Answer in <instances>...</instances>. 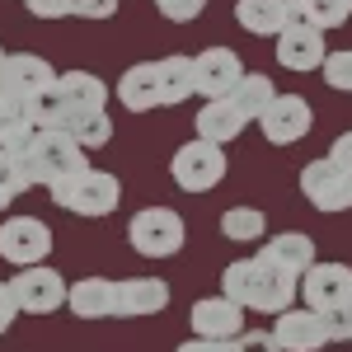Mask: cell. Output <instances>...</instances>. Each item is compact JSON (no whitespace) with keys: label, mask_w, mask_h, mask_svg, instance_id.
I'll return each mask as SVG.
<instances>
[{"label":"cell","mask_w":352,"mask_h":352,"mask_svg":"<svg viewBox=\"0 0 352 352\" xmlns=\"http://www.w3.org/2000/svg\"><path fill=\"white\" fill-rule=\"evenodd\" d=\"M221 296H230L244 310H258V315H282V310L296 305L300 277H287V272L268 268L258 258H235L221 272Z\"/></svg>","instance_id":"1"},{"label":"cell","mask_w":352,"mask_h":352,"mask_svg":"<svg viewBox=\"0 0 352 352\" xmlns=\"http://www.w3.org/2000/svg\"><path fill=\"white\" fill-rule=\"evenodd\" d=\"M10 155H14V151H10ZM19 164H24V174H28L33 188H52V184H61L66 174L85 169V151L61 132V127H38V136L19 151Z\"/></svg>","instance_id":"2"},{"label":"cell","mask_w":352,"mask_h":352,"mask_svg":"<svg viewBox=\"0 0 352 352\" xmlns=\"http://www.w3.org/2000/svg\"><path fill=\"white\" fill-rule=\"evenodd\" d=\"M52 202L71 217H113L122 202V184L113 179L109 169H76L61 184H52Z\"/></svg>","instance_id":"3"},{"label":"cell","mask_w":352,"mask_h":352,"mask_svg":"<svg viewBox=\"0 0 352 352\" xmlns=\"http://www.w3.org/2000/svg\"><path fill=\"white\" fill-rule=\"evenodd\" d=\"M226 146H212V141H202V136H192L184 141L179 151H174V160H169V179L179 184L184 192H212L226 179Z\"/></svg>","instance_id":"4"},{"label":"cell","mask_w":352,"mask_h":352,"mask_svg":"<svg viewBox=\"0 0 352 352\" xmlns=\"http://www.w3.org/2000/svg\"><path fill=\"white\" fill-rule=\"evenodd\" d=\"M127 240H132V249L141 258H174L184 249V240H188V226H184V217L174 207H146V212L132 217Z\"/></svg>","instance_id":"5"},{"label":"cell","mask_w":352,"mask_h":352,"mask_svg":"<svg viewBox=\"0 0 352 352\" xmlns=\"http://www.w3.org/2000/svg\"><path fill=\"white\" fill-rule=\"evenodd\" d=\"M10 292H14V305L24 310V315H52L66 305L71 296V287H66V277L47 263H33V268H19L10 277Z\"/></svg>","instance_id":"6"},{"label":"cell","mask_w":352,"mask_h":352,"mask_svg":"<svg viewBox=\"0 0 352 352\" xmlns=\"http://www.w3.org/2000/svg\"><path fill=\"white\" fill-rule=\"evenodd\" d=\"M52 254V230L38 217H10L0 226V258L14 263V268H33V263H47Z\"/></svg>","instance_id":"7"},{"label":"cell","mask_w":352,"mask_h":352,"mask_svg":"<svg viewBox=\"0 0 352 352\" xmlns=\"http://www.w3.org/2000/svg\"><path fill=\"white\" fill-rule=\"evenodd\" d=\"M300 192L315 212H348L352 207V174H343L338 164L329 160H310L300 169Z\"/></svg>","instance_id":"8"},{"label":"cell","mask_w":352,"mask_h":352,"mask_svg":"<svg viewBox=\"0 0 352 352\" xmlns=\"http://www.w3.org/2000/svg\"><path fill=\"white\" fill-rule=\"evenodd\" d=\"M240 80H244V66L230 47H207V52L192 56V85H197L202 99H230Z\"/></svg>","instance_id":"9"},{"label":"cell","mask_w":352,"mask_h":352,"mask_svg":"<svg viewBox=\"0 0 352 352\" xmlns=\"http://www.w3.org/2000/svg\"><path fill=\"white\" fill-rule=\"evenodd\" d=\"M192 338H217V343H235L244 333V305H235L230 296H202L188 310Z\"/></svg>","instance_id":"10"},{"label":"cell","mask_w":352,"mask_h":352,"mask_svg":"<svg viewBox=\"0 0 352 352\" xmlns=\"http://www.w3.org/2000/svg\"><path fill=\"white\" fill-rule=\"evenodd\" d=\"M258 127H263V136H268L272 146H296L300 136L315 127V113H310V104L300 94H277L268 109H263Z\"/></svg>","instance_id":"11"},{"label":"cell","mask_w":352,"mask_h":352,"mask_svg":"<svg viewBox=\"0 0 352 352\" xmlns=\"http://www.w3.org/2000/svg\"><path fill=\"white\" fill-rule=\"evenodd\" d=\"M300 296L310 310H338L352 305V268L348 263H315V268L300 277Z\"/></svg>","instance_id":"12"},{"label":"cell","mask_w":352,"mask_h":352,"mask_svg":"<svg viewBox=\"0 0 352 352\" xmlns=\"http://www.w3.org/2000/svg\"><path fill=\"white\" fill-rule=\"evenodd\" d=\"M254 258L277 268V272H287V277H305V272L315 268V240L300 235V230H282V235H268V240L258 244Z\"/></svg>","instance_id":"13"},{"label":"cell","mask_w":352,"mask_h":352,"mask_svg":"<svg viewBox=\"0 0 352 352\" xmlns=\"http://www.w3.org/2000/svg\"><path fill=\"white\" fill-rule=\"evenodd\" d=\"M272 338H277V348L282 352H320L329 343V333H324V315L320 310H282L277 315V324H272Z\"/></svg>","instance_id":"14"},{"label":"cell","mask_w":352,"mask_h":352,"mask_svg":"<svg viewBox=\"0 0 352 352\" xmlns=\"http://www.w3.org/2000/svg\"><path fill=\"white\" fill-rule=\"evenodd\" d=\"M324 33L315 24H287L277 33V61L287 66V71H320L324 66Z\"/></svg>","instance_id":"15"},{"label":"cell","mask_w":352,"mask_h":352,"mask_svg":"<svg viewBox=\"0 0 352 352\" xmlns=\"http://www.w3.org/2000/svg\"><path fill=\"white\" fill-rule=\"evenodd\" d=\"M118 104L127 113H151V109H164V94H160V61H136L122 71V80L113 85Z\"/></svg>","instance_id":"16"},{"label":"cell","mask_w":352,"mask_h":352,"mask_svg":"<svg viewBox=\"0 0 352 352\" xmlns=\"http://www.w3.org/2000/svg\"><path fill=\"white\" fill-rule=\"evenodd\" d=\"M56 76H61V71H52L43 56L10 52V56H5V66H0V89H5V94H14V99H33L38 89L56 85Z\"/></svg>","instance_id":"17"},{"label":"cell","mask_w":352,"mask_h":352,"mask_svg":"<svg viewBox=\"0 0 352 352\" xmlns=\"http://www.w3.org/2000/svg\"><path fill=\"white\" fill-rule=\"evenodd\" d=\"M66 305L76 320H118V282L113 277H80L71 287Z\"/></svg>","instance_id":"18"},{"label":"cell","mask_w":352,"mask_h":352,"mask_svg":"<svg viewBox=\"0 0 352 352\" xmlns=\"http://www.w3.org/2000/svg\"><path fill=\"white\" fill-rule=\"evenodd\" d=\"M164 305H169V287L160 277H127V282H118V320L160 315Z\"/></svg>","instance_id":"19"},{"label":"cell","mask_w":352,"mask_h":352,"mask_svg":"<svg viewBox=\"0 0 352 352\" xmlns=\"http://www.w3.org/2000/svg\"><path fill=\"white\" fill-rule=\"evenodd\" d=\"M56 94H61L66 113H104V104H109V85L94 71H61L56 76Z\"/></svg>","instance_id":"20"},{"label":"cell","mask_w":352,"mask_h":352,"mask_svg":"<svg viewBox=\"0 0 352 352\" xmlns=\"http://www.w3.org/2000/svg\"><path fill=\"white\" fill-rule=\"evenodd\" d=\"M192 127H197V136H202V141H212V146H226V141H235V136L249 127V118H244V113L235 109L230 99H207Z\"/></svg>","instance_id":"21"},{"label":"cell","mask_w":352,"mask_h":352,"mask_svg":"<svg viewBox=\"0 0 352 352\" xmlns=\"http://www.w3.org/2000/svg\"><path fill=\"white\" fill-rule=\"evenodd\" d=\"M33 136H38V122L28 118V104L0 89V151H14L19 155Z\"/></svg>","instance_id":"22"},{"label":"cell","mask_w":352,"mask_h":352,"mask_svg":"<svg viewBox=\"0 0 352 352\" xmlns=\"http://www.w3.org/2000/svg\"><path fill=\"white\" fill-rule=\"evenodd\" d=\"M235 19L244 33L277 38L287 28V0H235Z\"/></svg>","instance_id":"23"},{"label":"cell","mask_w":352,"mask_h":352,"mask_svg":"<svg viewBox=\"0 0 352 352\" xmlns=\"http://www.w3.org/2000/svg\"><path fill=\"white\" fill-rule=\"evenodd\" d=\"M56 127L71 136L80 151H104L113 141V118L109 113H61Z\"/></svg>","instance_id":"24"},{"label":"cell","mask_w":352,"mask_h":352,"mask_svg":"<svg viewBox=\"0 0 352 352\" xmlns=\"http://www.w3.org/2000/svg\"><path fill=\"white\" fill-rule=\"evenodd\" d=\"M272 99H277V85H272L268 76H258V71H244V80L235 85V94H230V104H235L249 122H258Z\"/></svg>","instance_id":"25"},{"label":"cell","mask_w":352,"mask_h":352,"mask_svg":"<svg viewBox=\"0 0 352 352\" xmlns=\"http://www.w3.org/2000/svg\"><path fill=\"white\" fill-rule=\"evenodd\" d=\"M221 235L235 244H263L268 240V217L258 207H230V212H221Z\"/></svg>","instance_id":"26"},{"label":"cell","mask_w":352,"mask_h":352,"mask_svg":"<svg viewBox=\"0 0 352 352\" xmlns=\"http://www.w3.org/2000/svg\"><path fill=\"white\" fill-rule=\"evenodd\" d=\"M160 94H164V109H174V104H184L197 94V85H192V56H164L160 61Z\"/></svg>","instance_id":"27"},{"label":"cell","mask_w":352,"mask_h":352,"mask_svg":"<svg viewBox=\"0 0 352 352\" xmlns=\"http://www.w3.org/2000/svg\"><path fill=\"white\" fill-rule=\"evenodd\" d=\"M300 5H305V19L320 28V33L343 28L352 19V0H300Z\"/></svg>","instance_id":"28"},{"label":"cell","mask_w":352,"mask_h":352,"mask_svg":"<svg viewBox=\"0 0 352 352\" xmlns=\"http://www.w3.org/2000/svg\"><path fill=\"white\" fill-rule=\"evenodd\" d=\"M33 184H28L24 164H19V155H10V151H0V212L19 197V192H28Z\"/></svg>","instance_id":"29"},{"label":"cell","mask_w":352,"mask_h":352,"mask_svg":"<svg viewBox=\"0 0 352 352\" xmlns=\"http://www.w3.org/2000/svg\"><path fill=\"white\" fill-rule=\"evenodd\" d=\"M324 85L329 89H338V94H352V47H338V52L324 56Z\"/></svg>","instance_id":"30"},{"label":"cell","mask_w":352,"mask_h":352,"mask_svg":"<svg viewBox=\"0 0 352 352\" xmlns=\"http://www.w3.org/2000/svg\"><path fill=\"white\" fill-rule=\"evenodd\" d=\"M155 10H160L169 24H188V19H197L207 10V0H155Z\"/></svg>","instance_id":"31"},{"label":"cell","mask_w":352,"mask_h":352,"mask_svg":"<svg viewBox=\"0 0 352 352\" xmlns=\"http://www.w3.org/2000/svg\"><path fill=\"white\" fill-rule=\"evenodd\" d=\"M324 333H329V343H352V305L324 310Z\"/></svg>","instance_id":"32"},{"label":"cell","mask_w":352,"mask_h":352,"mask_svg":"<svg viewBox=\"0 0 352 352\" xmlns=\"http://www.w3.org/2000/svg\"><path fill=\"white\" fill-rule=\"evenodd\" d=\"M235 352H282V348H277L272 329H244L235 338Z\"/></svg>","instance_id":"33"},{"label":"cell","mask_w":352,"mask_h":352,"mask_svg":"<svg viewBox=\"0 0 352 352\" xmlns=\"http://www.w3.org/2000/svg\"><path fill=\"white\" fill-rule=\"evenodd\" d=\"M71 14L76 19H113L118 0H71Z\"/></svg>","instance_id":"34"},{"label":"cell","mask_w":352,"mask_h":352,"mask_svg":"<svg viewBox=\"0 0 352 352\" xmlns=\"http://www.w3.org/2000/svg\"><path fill=\"white\" fill-rule=\"evenodd\" d=\"M28 14H38V19H66L71 14V0H24Z\"/></svg>","instance_id":"35"},{"label":"cell","mask_w":352,"mask_h":352,"mask_svg":"<svg viewBox=\"0 0 352 352\" xmlns=\"http://www.w3.org/2000/svg\"><path fill=\"white\" fill-rule=\"evenodd\" d=\"M329 160L338 164L343 174H352V132H343L338 141H333V146H329Z\"/></svg>","instance_id":"36"},{"label":"cell","mask_w":352,"mask_h":352,"mask_svg":"<svg viewBox=\"0 0 352 352\" xmlns=\"http://www.w3.org/2000/svg\"><path fill=\"white\" fill-rule=\"evenodd\" d=\"M14 315H19V305H14V292H10V282H0V333L14 324Z\"/></svg>","instance_id":"37"},{"label":"cell","mask_w":352,"mask_h":352,"mask_svg":"<svg viewBox=\"0 0 352 352\" xmlns=\"http://www.w3.org/2000/svg\"><path fill=\"white\" fill-rule=\"evenodd\" d=\"M174 352H235V343H217V338H188Z\"/></svg>","instance_id":"38"},{"label":"cell","mask_w":352,"mask_h":352,"mask_svg":"<svg viewBox=\"0 0 352 352\" xmlns=\"http://www.w3.org/2000/svg\"><path fill=\"white\" fill-rule=\"evenodd\" d=\"M5 56H10V52H5V47H0V66H5Z\"/></svg>","instance_id":"39"}]
</instances>
